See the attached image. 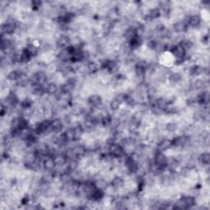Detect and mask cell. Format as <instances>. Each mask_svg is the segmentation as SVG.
I'll return each mask as SVG.
<instances>
[{"mask_svg": "<svg viewBox=\"0 0 210 210\" xmlns=\"http://www.w3.org/2000/svg\"><path fill=\"white\" fill-rule=\"evenodd\" d=\"M71 43V39L68 35H61L58 40H57V45L60 48H67L69 47Z\"/></svg>", "mask_w": 210, "mask_h": 210, "instance_id": "cell-7", "label": "cell"}, {"mask_svg": "<svg viewBox=\"0 0 210 210\" xmlns=\"http://www.w3.org/2000/svg\"><path fill=\"white\" fill-rule=\"evenodd\" d=\"M101 123L104 125V127H109L113 123V118L110 115H106L101 118Z\"/></svg>", "mask_w": 210, "mask_h": 210, "instance_id": "cell-27", "label": "cell"}, {"mask_svg": "<svg viewBox=\"0 0 210 210\" xmlns=\"http://www.w3.org/2000/svg\"><path fill=\"white\" fill-rule=\"evenodd\" d=\"M199 161L201 164L208 165L210 163V154L207 152L201 154L199 157Z\"/></svg>", "mask_w": 210, "mask_h": 210, "instance_id": "cell-21", "label": "cell"}, {"mask_svg": "<svg viewBox=\"0 0 210 210\" xmlns=\"http://www.w3.org/2000/svg\"><path fill=\"white\" fill-rule=\"evenodd\" d=\"M89 104H91L92 107H100L102 105V103H103V100H102L101 97L99 96V95H94L90 96V98L88 99Z\"/></svg>", "mask_w": 210, "mask_h": 210, "instance_id": "cell-11", "label": "cell"}, {"mask_svg": "<svg viewBox=\"0 0 210 210\" xmlns=\"http://www.w3.org/2000/svg\"><path fill=\"white\" fill-rule=\"evenodd\" d=\"M166 130L168 132H174V131H176L177 130V125L176 123H174V122H169L166 126Z\"/></svg>", "mask_w": 210, "mask_h": 210, "instance_id": "cell-33", "label": "cell"}, {"mask_svg": "<svg viewBox=\"0 0 210 210\" xmlns=\"http://www.w3.org/2000/svg\"><path fill=\"white\" fill-rule=\"evenodd\" d=\"M56 166L54 158L53 157H47L43 162V167L46 171H54Z\"/></svg>", "mask_w": 210, "mask_h": 210, "instance_id": "cell-5", "label": "cell"}, {"mask_svg": "<svg viewBox=\"0 0 210 210\" xmlns=\"http://www.w3.org/2000/svg\"><path fill=\"white\" fill-rule=\"evenodd\" d=\"M72 153L73 158H78V157H82L84 154H86V149L83 145H78L73 147L72 149H71Z\"/></svg>", "mask_w": 210, "mask_h": 210, "instance_id": "cell-6", "label": "cell"}, {"mask_svg": "<svg viewBox=\"0 0 210 210\" xmlns=\"http://www.w3.org/2000/svg\"><path fill=\"white\" fill-rule=\"evenodd\" d=\"M63 122L61 119L57 118L51 122V130L54 132H59L63 130Z\"/></svg>", "mask_w": 210, "mask_h": 210, "instance_id": "cell-8", "label": "cell"}, {"mask_svg": "<svg viewBox=\"0 0 210 210\" xmlns=\"http://www.w3.org/2000/svg\"><path fill=\"white\" fill-rule=\"evenodd\" d=\"M171 52L172 53V54L174 56L176 57V58L177 60H182L185 58V50L180 44L175 45L171 48Z\"/></svg>", "mask_w": 210, "mask_h": 210, "instance_id": "cell-3", "label": "cell"}, {"mask_svg": "<svg viewBox=\"0 0 210 210\" xmlns=\"http://www.w3.org/2000/svg\"><path fill=\"white\" fill-rule=\"evenodd\" d=\"M58 86L55 83H49L47 85V87H46V93H47L48 95H56L57 93H58Z\"/></svg>", "mask_w": 210, "mask_h": 210, "instance_id": "cell-18", "label": "cell"}, {"mask_svg": "<svg viewBox=\"0 0 210 210\" xmlns=\"http://www.w3.org/2000/svg\"><path fill=\"white\" fill-rule=\"evenodd\" d=\"M179 44H180L185 51L188 49H190V48L193 46V44H192V42L190 40H182Z\"/></svg>", "mask_w": 210, "mask_h": 210, "instance_id": "cell-31", "label": "cell"}, {"mask_svg": "<svg viewBox=\"0 0 210 210\" xmlns=\"http://www.w3.org/2000/svg\"><path fill=\"white\" fill-rule=\"evenodd\" d=\"M135 72L136 74V77L140 79H143L146 73V67L144 63H138L135 68Z\"/></svg>", "mask_w": 210, "mask_h": 210, "instance_id": "cell-9", "label": "cell"}, {"mask_svg": "<svg viewBox=\"0 0 210 210\" xmlns=\"http://www.w3.org/2000/svg\"><path fill=\"white\" fill-rule=\"evenodd\" d=\"M60 179H61V181L63 184H70V183H72L74 181L72 177L68 172H64L63 174H62Z\"/></svg>", "mask_w": 210, "mask_h": 210, "instance_id": "cell-24", "label": "cell"}, {"mask_svg": "<svg viewBox=\"0 0 210 210\" xmlns=\"http://www.w3.org/2000/svg\"><path fill=\"white\" fill-rule=\"evenodd\" d=\"M195 204V199L192 196H184L179 201L178 208H192Z\"/></svg>", "mask_w": 210, "mask_h": 210, "instance_id": "cell-2", "label": "cell"}, {"mask_svg": "<svg viewBox=\"0 0 210 210\" xmlns=\"http://www.w3.org/2000/svg\"><path fill=\"white\" fill-rule=\"evenodd\" d=\"M120 105H121V103L118 100H116V99H113L110 103V108L112 110H118L120 108Z\"/></svg>", "mask_w": 210, "mask_h": 210, "instance_id": "cell-32", "label": "cell"}, {"mask_svg": "<svg viewBox=\"0 0 210 210\" xmlns=\"http://www.w3.org/2000/svg\"><path fill=\"white\" fill-rule=\"evenodd\" d=\"M108 151L111 157L113 158H122L125 156V149L122 148V146L117 144H110L108 148Z\"/></svg>", "mask_w": 210, "mask_h": 210, "instance_id": "cell-1", "label": "cell"}, {"mask_svg": "<svg viewBox=\"0 0 210 210\" xmlns=\"http://www.w3.org/2000/svg\"><path fill=\"white\" fill-rule=\"evenodd\" d=\"M64 135H65L66 138L68 139V141H72V140H75L74 130H73V128L67 130V131L64 132Z\"/></svg>", "mask_w": 210, "mask_h": 210, "instance_id": "cell-30", "label": "cell"}, {"mask_svg": "<svg viewBox=\"0 0 210 210\" xmlns=\"http://www.w3.org/2000/svg\"><path fill=\"white\" fill-rule=\"evenodd\" d=\"M168 79H169V82H172V83L173 84L178 83L179 82H181V75L178 72L172 73V74L169 76V77H168Z\"/></svg>", "mask_w": 210, "mask_h": 210, "instance_id": "cell-25", "label": "cell"}, {"mask_svg": "<svg viewBox=\"0 0 210 210\" xmlns=\"http://www.w3.org/2000/svg\"><path fill=\"white\" fill-rule=\"evenodd\" d=\"M112 184V186L113 188H116V189H119V188L122 187L124 185V181L123 179L121 178L120 176H116L113 179V181L111 182Z\"/></svg>", "mask_w": 210, "mask_h": 210, "instance_id": "cell-19", "label": "cell"}, {"mask_svg": "<svg viewBox=\"0 0 210 210\" xmlns=\"http://www.w3.org/2000/svg\"><path fill=\"white\" fill-rule=\"evenodd\" d=\"M26 50L29 53L31 57L36 56L37 54H38V49H37L36 46H35L34 44H30V45H28V47L26 49Z\"/></svg>", "mask_w": 210, "mask_h": 210, "instance_id": "cell-28", "label": "cell"}, {"mask_svg": "<svg viewBox=\"0 0 210 210\" xmlns=\"http://www.w3.org/2000/svg\"><path fill=\"white\" fill-rule=\"evenodd\" d=\"M174 31L176 33H182L187 30V24L185 21H178L173 25Z\"/></svg>", "mask_w": 210, "mask_h": 210, "instance_id": "cell-13", "label": "cell"}, {"mask_svg": "<svg viewBox=\"0 0 210 210\" xmlns=\"http://www.w3.org/2000/svg\"><path fill=\"white\" fill-rule=\"evenodd\" d=\"M172 145V140H168V139H164L162 141L158 143V152H163L168 149Z\"/></svg>", "mask_w": 210, "mask_h": 210, "instance_id": "cell-12", "label": "cell"}, {"mask_svg": "<svg viewBox=\"0 0 210 210\" xmlns=\"http://www.w3.org/2000/svg\"><path fill=\"white\" fill-rule=\"evenodd\" d=\"M87 70L89 72L95 73L98 71V65L95 62H91L87 64Z\"/></svg>", "mask_w": 210, "mask_h": 210, "instance_id": "cell-29", "label": "cell"}, {"mask_svg": "<svg viewBox=\"0 0 210 210\" xmlns=\"http://www.w3.org/2000/svg\"><path fill=\"white\" fill-rule=\"evenodd\" d=\"M31 4H32V7H39L41 6L42 2H40V1H33V2H31Z\"/></svg>", "mask_w": 210, "mask_h": 210, "instance_id": "cell-38", "label": "cell"}, {"mask_svg": "<svg viewBox=\"0 0 210 210\" xmlns=\"http://www.w3.org/2000/svg\"><path fill=\"white\" fill-rule=\"evenodd\" d=\"M78 167V162L75 158H69L67 161V169L71 172H75Z\"/></svg>", "mask_w": 210, "mask_h": 210, "instance_id": "cell-16", "label": "cell"}, {"mask_svg": "<svg viewBox=\"0 0 210 210\" xmlns=\"http://www.w3.org/2000/svg\"><path fill=\"white\" fill-rule=\"evenodd\" d=\"M124 35H125V38L127 39L129 42L131 41L134 38H136V37L137 36V35H136V30H135V29H134L133 27L128 28V29L125 31Z\"/></svg>", "mask_w": 210, "mask_h": 210, "instance_id": "cell-17", "label": "cell"}, {"mask_svg": "<svg viewBox=\"0 0 210 210\" xmlns=\"http://www.w3.org/2000/svg\"><path fill=\"white\" fill-rule=\"evenodd\" d=\"M156 108H158L159 110L161 111H166L168 109V106H169V104L167 100L163 99V98H158L156 100L155 103Z\"/></svg>", "mask_w": 210, "mask_h": 210, "instance_id": "cell-10", "label": "cell"}, {"mask_svg": "<svg viewBox=\"0 0 210 210\" xmlns=\"http://www.w3.org/2000/svg\"><path fill=\"white\" fill-rule=\"evenodd\" d=\"M205 70H206L205 68H203V66L200 65L194 66V67L191 68V74L194 75V76H199V75L205 72Z\"/></svg>", "mask_w": 210, "mask_h": 210, "instance_id": "cell-20", "label": "cell"}, {"mask_svg": "<svg viewBox=\"0 0 210 210\" xmlns=\"http://www.w3.org/2000/svg\"><path fill=\"white\" fill-rule=\"evenodd\" d=\"M16 29V23L6 22L2 26V35H11L15 32Z\"/></svg>", "mask_w": 210, "mask_h": 210, "instance_id": "cell-4", "label": "cell"}, {"mask_svg": "<svg viewBox=\"0 0 210 210\" xmlns=\"http://www.w3.org/2000/svg\"><path fill=\"white\" fill-rule=\"evenodd\" d=\"M201 23V18L200 16L198 15H193V16H190L188 19V24L192 26V27H197L200 25Z\"/></svg>", "mask_w": 210, "mask_h": 210, "instance_id": "cell-14", "label": "cell"}, {"mask_svg": "<svg viewBox=\"0 0 210 210\" xmlns=\"http://www.w3.org/2000/svg\"><path fill=\"white\" fill-rule=\"evenodd\" d=\"M158 43L154 40H150L148 41V43H147V46L149 48V49H151L153 50H156V49L158 48Z\"/></svg>", "mask_w": 210, "mask_h": 210, "instance_id": "cell-34", "label": "cell"}, {"mask_svg": "<svg viewBox=\"0 0 210 210\" xmlns=\"http://www.w3.org/2000/svg\"><path fill=\"white\" fill-rule=\"evenodd\" d=\"M74 130V136L75 140H79L81 138H82V135H83V128L82 127V126H77L76 127L73 128Z\"/></svg>", "mask_w": 210, "mask_h": 210, "instance_id": "cell-23", "label": "cell"}, {"mask_svg": "<svg viewBox=\"0 0 210 210\" xmlns=\"http://www.w3.org/2000/svg\"><path fill=\"white\" fill-rule=\"evenodd\" d=\"M68 142V139L66 138L64 133L61 134L60 136H58L56 138V143L57 145H59V146H63V145H65Z\"/></svg>", "mask_w": 210, "mask_h": 210, "instance_id": "cell-26", "label": "cell"}, {"mask_svg": "<svg viewBox=\"0 0 210 210\" xmlns=\"http://www.w3.org/2000/svg\"><path fill=\"white\" fill-rule=\"evenodd\" d=\"M161 16V12L160 10L158 9V8H153L148 13V17H149L150 20H154V19L158 18L159 16Z\"/></svg>", "mask_w": 210, "mask_h": 210, "instance_id": "cell-22", "label": "cell"}, {"mask_svg": "<svg viewBox=\"0 0 210 210\" xmlns=\"http://www.w3.org/2000/svg\"><path fill=\"white\" fill-rule=\"evenodd\" d=\"M22 75L23 73L20 70H13L10 72L9 74L7 75V79L9 81H13V82L16 81L17 82Z\"/></svg>", "mask_w": 210, "mask_h": 210, "instance_id": "cell-15", "label": "cell"}, {"mask_svg": "<svg viewBox=\"0 0 210 210\" xmlns=\"http://www.w3.org/2000/svg\"><path fill=\"white\" fill-rule=\"evenodd\" d=\"M125 98H126V95H124V94H119V95L116 96L115 99L118 100L122 104V103L125 102Z\"/></svg>", "mask_w": 210, "mask_h": 210, "instance_id": "cell-36", "label": "cell"}, {"mask_svg": "<svg viewBox=\"0 0 210 210\" xmlns=\"http://www.w3.org/2000/svg\"><path fill=\"white\" fill-rule=\"evenodd\" d=\"M30 105H31V102H30V100H28V99H26V100H25L23 101L22 107H24V108H29Z\"/></svg>", "mask_w": 210, "mask_h": 210, "instance_id": "cell-37", "label": "cell"}, {"mask_svg": "<svg viewBox=\"0 0 210 210\" xmlns=\"http://www.w3.org/2000/svg\"><path fill=\"white\" fill-rule=\"evenodd\" d=\"M194 86L196 89H202L204 86V82L203 81H201V80H198V81L194 82Z\"/></svg>", "mask_w": 210, "mask_h": 210, "instance_id": "cell-35", "label": "cell"}]
</instances>
